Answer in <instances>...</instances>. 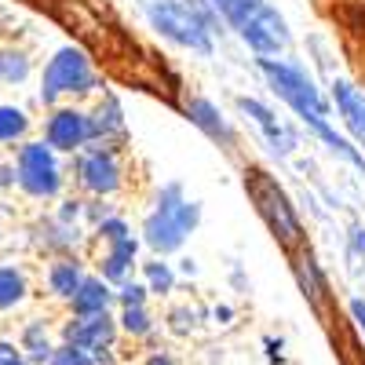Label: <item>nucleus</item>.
Here are the masks:
<instances>
[{
    "label": "nucleus",
    "instance_id": "nucleus-17",
    "mask_svg": "<svg viewBox=\"0 0 365 365\" xmlns=\"http://www.w3.org/2000/svg\"><path fill=\"white\" fill-rule=\"evenodd\" d=\"M113 303H117V289L106 285L99 274H88L81 282L77 296L70 299V314L73 318H88V314H113Z\"/></svg>",
    "mask_w": 365,
    "mask_h": 365
},
{
    "label": "nucleus",
    "instance_id": "nucleus-29",
    "mask_svg": "<svg viewBox=\"0 0 365 365\" xmlns=\"http://www.w3.org/2000/svg\"><path fill=\"white\" fill-rule=\"evenodd\" d=\"M347 256L365 267V227H361V223H354V227L347 230Z\"/></svg>",
    "mask_w": 365,
    "mask_h": 365
},
{
    "label": "nucleus",
    "instance_id": "nucleus-33",
    "mask_svg": "<svg viewBox=\"0 0 365 365\" xmlns=\"http://www.w3.org/2000/svg\"><path fill=\"white\" fill-rule=\"evenodd\" d=\"M263 347H267V358H270L274 365H282V361H285V354H282V344H278V340H270V336H267V340H263Z\"/></svg>",
    "mask_w": 365,
    "mask_h": 365
},
{
    "label": "nucleus",
    "instance_id": "nucleus-34",
    "mask_svg": "<svg viewBox=\"0 0 365 365\" xmlns=\"http://www.w3.org/2000/svg\"><path fill=\"white\" fill-rule=\"evenodd\" d=\"M15 182V165H0V187H11Z\"/></svg>",
    "mask_w": 365,
    "mask_h": 365
},
{
    "label": "nucleus",
    "instance_id": "nucleus-5",
    "mask_svg": "<svg viewBox=\"0 0 365 365\" xmlns=\"http://www.w3.org/2000/svg\"><path fill=\"white\" fill-rule=\"evenodd\" d=\"M241 187H245L256 216L263 220V227L270 230V237L278 241V249H285L289 256L307 249V227L296 201L289 197V190L278 182V175H270L263 165H245L241 172Z\"/></svg>",
    "mask_w": 365,
    "mask_h": 365
},
{
    "label": "nucleus",
    "instance_id": "nucleus-7",
    "mask_svg": "<svg viewBox=\"0 0 365 365\" xmlns=\"http://www.w3.org/2000/svg\"><path fill=\"white\" fill-rule=\"evenodd\" d=\"M15 182L19 190L37 197V201H48V197H58L63 194V165H58V154L44 143V139H29L19 146L15 154Z\"/></svg>",
    "mask_w": 365,
    "mask_h": 365
},
{
    "label": "nucleus",
    "instance_id": "nucleus-25",
    "mask_svg": "<svg viewBox=\"0 0 365 365\" xmlns=\"http://www.w3.org/2000/svg\"><path fill=\"white\" fill-rule=\"evenodd\" d=\"M165 322H168V329L175 332V336H190V332H197V325H201V311L190 307V303H179V307L168 311Z\"/></svg>",
    "mask_w": 365,
    "mask_h": 365
},
{
    "label": "nucleus",
    "instance_id": "nucleus-26",
    "mask_svg": "<svg viewBox=\"0 0 365 365\" xmlns=\"http://www.w3.org/2000/svg\"><path fill=\"white\" fill-rule=\"evenodd\" d=\"M96 237L103 241V249H106V245H117V241L132 237V223H128L125 216H106V220L96 227Z\"/></svg>",
    "mask_w": 365,
    "mask_h": 365
},
{
    "label": "nucleus",
    "instance_id": "nucleus-3",
    "mask_svg": "<svg viewBox=\"0 0 365 365\" xmlns=\"http://www.w3.org/2000/svg\"><path fill=\"white\" fill-rule=\"evenodd\" d=\"M197 227H201V201H194L182 190L179 179H168L154 190V201H150L139 227V241L150 249V256L168 259L194 237Z\"/></svg>",
    "mask_w": 365,
    "mask_h": 365
},
{
    "label": "nucleus",
    "instance_id": "nucleus-24",
    "mask_svg": "<svg viewBox=\"0 0 365 365\" xmlns=\"http://www.w3.org/2000/svg\"><path fill=\"white\" fill-rule=\"evenodd\" d=\"M29 132V113L22 106H11V103H0V146L8 143H22Z\"/></svg>",
    "mask_w": 365,
    "mask_h": 365
},
{
    "label": "nucleus",
    "instance_id": "nucleus-18",
    "mask_svg": "<svg viewBox=\"0 0 365 365\" xmlns=\"http://www.w3.org/2000/svg\"><path fill=\"white\" fill-rule=\"evenodd\" d=\"M84 278H88V274H84V263H81L77 256H58V259H51V263H48V274H44L48 292H51L55 299H66V303L77 296V289H81Z\"/></svg>",
    "mask_w": 365,
    "mask_h": 365
},
{
    "label": "nucleus",
    "instance_id": "nucleus-31",
    "mask_svg": "<svg viewBox=\"0 0 365 365\" xmlns=\"http://www.w3.org/2000/svg\"><path fill=\"white\" fill-rule=\"evenodd\" d=\"M0 365H29L15 340H0Z\"/></svg>",
    "mask_w": 365,
    "mask_h": 365
},
{
    "label": "nucleus",
    "instance_id": "nucleus-23",
    "mask_svg": "<svg viewBox=\"0 0 365 365\" xmlns=\"http://www.w3.org/2000/svg\"><path fill=\"white\" fill-rule=\"evenodd\" d=\"M34 73V63L22 48H0V84H22Z\"/></svg>",
    "mask_w": 365,
    "mask_h": 365
},
{
    "label": "nucleus",
    "instance_id": "nucleus-9",
    "mask_svg": "<svg viewBox=\"0 0 365 365\" xmlns=\"http://www.w3.org/2000/svg\"><path fill=\"white\" fill-rule=\"evenodd\" d=\"M73 175L81 182V190H88L91 197H113L120 187H125V165H120V154L110 146H84L73 158Z\"/></svg>",
    "mask_w": 365,
    "mask_h": 365
},
{
    "label": "nucleus",
    "instance_id": "nucleus-21",
    "mask_svg": "<svg viewBox=\"0 0 365 365\" xmlns=\"http://www.w3.org/2000/svg\"><path fill=\"white\" fill-rule=\"evenodd\" d=\"M26 296H29V282H26L22 267L4 263V267H0V314H4V311H15Z\"/></svg>",
    "mask_w": 365,
    "mask_h": 365
},
{
    "label": "nucleus",
    "instance_id": "nucleus-6",
    "mask_svg": "<svg viewBox=\"0 0 365 365\" xmlns=\"http://www.w3.org/2000/svg\"><path fill=\"white\" fill-rule=\"evenodd\" d=\"M99 88H103V77H99L96 63H91V55L84 48H77V44H63L44 63V70H41V91H37V99L55 110L63 99L96 96Z\"/></svg>",
    "mask_w": 365,
    "mask_h": 365
},
{
    "label": "nucleus",
    "instance_id": "nucleus-35",
    "mask_svg": "<svg viewBox=\"0 0 365 365\" xmlns=\"http://www.w3.org/2000/svg\"><path fill=\"white\" fill-rule=\"evenodd\" d=\"M212 318H216L220 325H227V322L234 318V311H230V307H216V311H212Z\"/></svg>",
    "mask_w": 365,
    "mask_h": 365
},
{
    "label": "nucleus",
    "instance_id": "nucleus-1",
    "mask_svg": "<svg viewBox=\"0 0 365 365\" xmlns=\"http://www.w3.org/2000/svg\"><path fill=\"white\" fill-rule=\"evenodd\" d=\"M256 70L267 81V88L289 106V113L329 150L332 158H340L344 165H351V168H358L365 175V158L354 150V143L336 128L332 103H329L325 88L318 84V77L307 66L296 63V58H256Z\"/></svg>",
    "mask_w": 365,
    "mask_h": 365
},
{
    "label": "nucleus",
    "instance_id": "nucleus-13",
    "mask_svg": "<svg viewBox=\"0 0 365 365\" xmlns=\"http://www.w3.org/2000/svg\"><path fill=\"white\" fill-rule=\"evenodd\" d=\"M117 314H88V318H66L63 329H58V344H70V347H81L88 354H103V351H113L117 347Z\"/></svg>",
    "mask_w": 365,
    "mask_h": 365
},
{
    "label": "nucleus",
    "instance_id": "nucleus-30",
    "mask_svg": "<svg viewBox=\"0 0 365 365\" xmlns=\"http://www.w3.org/2000/svg\"><path fill=\"white\" fill-rule=\"evenodd\" d=\"M347 314H351V322H354V329H358V336L365 340V299H361V296H351V299H347Z\"/></svg>",
    "mask_w": 365,
    "mask_h": 365
},
{
    "label": "nucleus",
    "instance_id": "nucleus-14",
    "mask_svg": "<svg viewBox=\"0 0 365 365\" xmlns=\"http://www.w3.org/2000/svg\"><path fill=\"white\" fill-rule=\"evenodd\" d=\"M88 117H91V143L96 146H110L117 154L128 146V117L117 91H103L99 103L88 110Z\"/></svg>",
    "mask_w": 365,
    "mask_h": 365
},
{
    "label": "nucleus",
    "instance_id": "nucleus-11",
    "mask_svg": "<svg viewBox=\"0 0 365 365\" xmlns=\"http://www.w3.org/2000/svg\"><path fill=\"white\" fill-rule=\"evenodd\" d=\"M182 117H187L208 143H216L227 158L237 154V146H241L237 128L230 125V117L220 110V103H212L208 96H187L182 99Z\"/></svg>",
    "mask_w": 365,
    "mask_h": 365
},
{
    "label": "nucleus",
    "instance_id": "nucleus-16",
    "mask_svg": "<svg viewBox=\"0 0 365 365\" xmlns=\"http://www.w3.org/2000/svg\"><path fill=\"white\" fill-rule=\"evenodd\" d=\"M139 249H143V241L132 234L125 241H117V245H106L103 256H99V278L106 285H125L135 278V267H139Z\"/></svg>",
    "mask_w": 365,
    "mask_h": 365
},
{
    "label": "nucleus",
    "instance_id": "nucleus-20",
    "mask_svg": "<svg viewBox=\"0 0 365 365\" xmlns=\"http://www.w3.org/2000/svg\"><path fill=\"white\" fill-rule=\"evenodd\" d=\"M143 267V285H146V292L150 296H172L175 292V285H179V270L168 263V259H158V256H150L146 263H139Z\"/></svg>",
    "mask_w": 365,
    "mask_h": 365
},
{
    "label": "nucleus",
    "instance_id": "nucleus-36",
    "mask_svg": "<svg viewBox=\"0 0 365 365\" xmlns=\"http://www.w3.org/2000/svg\"><path fill=\"white\" fill-rule=\"evenodd\" d=\"M182 267H179V274H187V278H194V274H197V267H194V259H179Z\"/></svg>",
    "mask_w": 365,
    "mask_h": 365
},
{
    "label": "nucleus",
    "instance_id": "nucleus-19",
    "mask_svg": "<svg viewBox=\"0 0 365 365\" xmlns=\"http://www.w3.org/2000/svg\"><path fill=\"white\" fill-rule=\"evenodd\" d=\"M55 340H51V329H48V322L44 318H29L26 325H22V332H19V351H22V358L29 361V365H48L51 361V354H55Z\"/></svg>",
    "mask_w": 365,
    "mask_h": 365
},
{
    "label": "nucleus",
    "instance_id": "nucleus-15",
    "mask_svg": "<svg viewBox=\"0 0 365 365\" xmlns=\"http://www.w3.org/2000/svg\"><path fill=\"white\" fill-rule=\"evenodd\" d=\"M292 274H296V285H299V296L307 299V307L325 318V299H329V274L325 267L318 263V256L311 249H299L292 252Z\"/></svg>",
    "mask_w": 365,
    "mask_h": 365
},
{
    "label": "nucleus",
    "instance_id": "nucleus-2",
    "mask_svg": "<svg viewBox=\"0 0 365 365\" xmlns=\"http://www.w3.org/2000/svg\"><path fill=\"white\" fill-rule=\"evenodd\" d=\"M146 29L165 44L190 51L197 58H212L223 37V22L205 0H139Z\"/></svg>",
    "mask_w": 365,
    "mask_h": 365
},
{
    "label": "nucleus",
    "instance_id": "nucleus-22",
    "mask_svg": "<svg viewBox=\"0 0 365 365\" xmlns=\"http://www.w3.org/2000/svg\"><path fill=\"white\" fill-rule=\"evenodd\" d=\"M117 329L132 340H146V336H154L158 318L150 314V307H120L117 311Z\"/></svg>",
    "mask_w": 365,
    "mask_h": 365
},
{
    "label": "nucleus",
    "instance_id": "nucleus-12",
    "mask_svg": "<svg viewBox=\"0 0 365 365\" xmlns=\"http://www.w3.org/2000/svg\"><path fill=\"white\" fill-rule=\"evenodd\" d=\"M325 96L332 103V113H336L344 135L354 143V150L365 158V91L354 81H347V77H332Z\"/></svg>",
    "mask_w": 365,
    "mask_h": 365
},
{
    "label": "nucleus",
    "instance_id": "nucleus-10",
    "mask_svg": "<svg viewBox=\"0 0 365 365\" xmlns=\"http://www.w3.org/2000/svg\"><path fill=\"white\" fill-rule=\"evenodd\" d=\"M44 143L55 154L77 158L84 146H91V117L81 106H55L44 117Z\"/></svg>",
    "mask_w": 365,
    "mask_h": 365
},
{
    "label": "nucleus",
    "instance_id": "nucleus-8",
    "mask_svg": "<svg viewBox=\"0 0 365 365\" xmlns=\"http://www.w3.org/2000/svg\"><path fill=\"white\" fill-rule=\"evenodd\" d=\"M237 113L259 132L263 146L270 150V158H278V161L296 158L299 132H296V125H289V120L274 110L270 103H263V99H256V96H237Z\"/></svg>",
    "mask_w": 365,
    "mask_h": 365
},
{
    "label": "nucleus",
    "instance_id": "nucleus-32",
    "mask_svg": "<svg viewBox=\"0 0 365 365\" xmlns=\"http://www.w3.org/2000/svg\"><path fill=\"white\" fill-rule=\"evenodd\" d=\"M143 365H175V358H172L168 351H150V354L143 358Z\"/></svg>",
    "mask_w": 365,
    "mask_h": 365
},
{
    "label": "nucleus",
    "instance_id": "nucleus-4",
    "mask_svg": "<svg viewBox=\"0 0 365 365\" xmlns=\"http://www.w3.org/2000/svg\"><path fill=\"white\" fill-rule=\"evenodd\" d=\"M205 4L256 58H285L292 29L270 0H205Z\"/></svg>",
    "mask_w": 365,
    "mask_h": 365
},
{
    "label": "nucleus",
    "instance_id": "nucleus-28",
    "mask_svg": "<svg viewBox=\"0 0 365 365\" xmlns=\"http://www.w3.org/2000/svg\"><path fill=\"white\" fill-rule=\"evenodd\" d=\"M48 365H96V358H91L88 351H81V347H70V344H58Z\"/></svg>",
    "mask_w": 365,
    "mask_h": 365
},
{
    "label": "nucleus",
    "instance_id": "nucleus-27",
    "mask_svg": "<svg viewBox=\"0 0 365 365\" xmlns=\"http://www.w3.org/2000/svg\"><path fill=\"white\" fill-rule=\"evenodd\" d=\"M146 303H150V292L139 278L117 285V307H146Z\"/></svg>",
    "mask_w": 365,
    "mask_h": 365
}]
</instances>
